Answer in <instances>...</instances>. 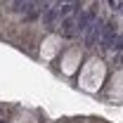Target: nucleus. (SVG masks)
<instances>
[{
  "label": "nucleus",
  "mask_w": 123,
  "mask_h": 123,
  "mask_svg": "<svg viewBox=\"0 0 123 123\" xmlns=\"http://www.w3.org/2000/svg\"><path fill=\"white\" fill-rule=\"evenodd\" d=\"M116 40V24L109 21L107 26H102V33H99V47L102 50H109Z\"/></svg>",
  "instance_id": "f257e3e1"
},
{
  "label": "nucleus",
  "mask_w": 123,
  "mask_h": 123,
  "mask_svg": "<svg viewBox=\"0 0 123 123\" xmlns=\"http://www.w3.org/2000/svg\"><path fill=\"white\" fill-rule=\"evenodd\" d=\"M99 33H102V21H97V19H95L90 26H88V31H85V45L90 47L92 43L99 38Z\"/></svg>",
  "instance_id": "f03ea898"
},
{
  "label": "nucleus",
  "mask_w": 123,
  "mask_h": 123,
  "mask_svg": "<svg viewBox=\"0 0 123 123\" xmlns=\"http://www.w3.org/2000/svg\"><path fill=\"white\" fill-rule=\"evenodd\" d=\"M92 21H95V12H92V10L80 12V17H78V21H76V31H78V33H85Z\"/></svg>",
  "instance_id": "7ed1b4c3"
},
{
  "label": "nucleus",
  "mask_w": 123,
  "mask_h": 123,
  "mask_svg": "<svg viewBox=\"0 0 123 123\" xmlns=\"http://www.w3.org/2000/svg\"><path fill=\"white\" fill-rule=\"evenodd\" d=\"M57 17H59V7H47L45 12H43V24L45 26H52L57 21Z\"/></svg>",
  "instance_id": "20e7f679"
},
{
  "label": "nucleus",
  "mask_w": 123,
  "mask_h": 123,
  "mask_svg": "<svg viewBox=\"0 0 123 123\" xmlns=\"http://www.w3.org/2000/svg\"><path fill=\"white\" fill-rule=\"evenodd\" d=\"M74 26H76L74 19L64 17V21H62V36H64V38H74V36H76V29H74Z\"/></svg>",
  "instance_id": "39448f33"
},
{
  "label": "nucleus",
  "mask_w": 123,
  "mask_h": 123,
  "mask_svg": "<svg viewBox=\"0 0 123 123\" xmlns=\"http://www.w3.org/2000/svg\"><path fill=\"white\" fill-rule=\"evenodd\" d=\"M78 10V0H71V2H62L59 7V17H69L71 12H76Z\"/></svg>",
  "instance_id": "423d86ee"
},
{
  "label": "nucleus",
  "mask_w": 123,
  "mask_h": 123,
  "mask_svg": "<svg viewBox=\"0 0 123 123\" xmlns=\"http://www.w3.org/2000/svg\"><path fill=\"white\" fill-rule=\"evenodd\" d=\"M12 10H14V12H21V14H24V12L29 10V0H14V7H12Z\"/></svg>",
  "instance_id": "0eeeda50"
},
{
  "label": "nucleus",
  "mask_w": 123,
  "mask_h": 123,
  "mask_svg": "<svg viewBox=\"0 0 123 123\" xmlns=\"http://www.w3.org/2000/svg\"><path fill=\"white\" fill-rule=\"evenodd\" d=\"M111 47H114L116 52H123V36H121V38L116 36V40H114V45H111Z\"/></svg>",
  "instance_id": "6e6552de"
},
{
  "label": "nucleus",
  "mask_w": 123,
  "mask_h": 123,
  "mask_svg": "<svg viewBox=\"0 0 123 123\" xmlns=\"http://www.w3.org/2000/svg\"><path fill=\"white\" fill-rule=\"evenodd\" d=\"M57 2H59V5H62V2H66V0H57Z\"/></svg>",
  "instance_id": "1a4fd4ad"
}]
</instances>
